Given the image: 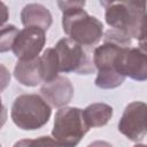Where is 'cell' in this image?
<instances>
[{"mask_svg":"<svg viewBox=\"0 0 147 147\" xmlns=\"http://www.w3.org/2000/svg\"><path fill=\"white\" fill-rule=\"evenodd\" d=\"M62 11V29L80 46H94L103 36V24L84 10L85 1H57Z\"/></svg>","mask_w":147,"mask_h":147,"instance_id":"obj_1","label":"cell"},{"mask_svg":"<svg viewBox=\"0 0 147 147\" xmlns=\"http://www.w3.org/2000/svg\"><path fill=\"white\" fill-rule=\"evenodd\" d=\"M105 7V20L111 29L139 40L145 48V1H101Z\"/></svg>","mask_w":147,"mask_h":147,"instance_id":"obj_2","label":"cell"},{"mask_svg":"<svg viewBox=\"0 0 147 147\" xmlns=\"http://www.w3.org/2000/svg\"><path fill=\"white\" fill-rule=\"evenodd\" d=\"M52 115L51 106L38 94L18 95L11 106L10 117L22 130L33 131L46 125Z\"/></svg>","mask_w":147,"mask_h":147,"instance_id":"obj_3","label":"cell"},{"mask_svg":"<svg viewBox=\"0 0 147 147\" xmlns=\"http://www.w3.org/2000/svg\"><path fill=\"white\" fill-rule=\"evenodd\" d=\"M88 130L80 108L62 107L55 114L52 136L61 147H76Z\"/></svg>","mask_w":147,"mask_h":147,"instance_id":"obj_4","label":"cell"},{"mask_svg":"<svg viewBox=\"0 0 147 147\" xmlns=\"http://www.w3.org/2000/svg\"><path fill=\"white\" fill-rule=\"evenodd\" d=\"M124 48L110 41H103L93 52V65L98 69L95 85L103 90L116 88L124 82L125 77L115 69V61L121 49Z\"/></svg>","mask_w":147,"mask_h":147,"instance_id":"obj_5","label":"cell"},{"mask_svg":"<svg viewBox=\"0 0 147 147\" xmlns=\"http://www.w3.org/2000/svg\"><path fill=\"white\" fill-rule=\"evenodd\" d=\"M54 49L57 55L59 72H75L78 75H90L94 72L95 68L93 62L83 46L77 42L69 38H62L56 42Z\"/></svg>","mask_w":147,"mask_h":147,"instance_id":"obj_6","label":"cell"},{"mask_svg":"<svg viewBox=\"0 0 147 147\" xmlns=\"http://www.w3.org/2000/svg\"><path fill=\"white\" fill-rule=\"evenodd\" d=\"M115 69L123 77H130L138 82L147 79L146 49L141 47H124L115 61Z\"/></svg>","mask_w":147,"mask_h":147,"instance_id":"obj_7","label":"cell"},{"mask_svg":"<svg viewBox=\"0 0 147 147\" xmlns=\"http://www.w3.org/2000/svg\"><path fill=\"white\" fill-rule=\"evenodd\" d=\"M146 110L142 101L129 103L118 122V131L132 141H140L146 136Z\"/></svg>","mask_w":147,"mask_h":147,"instance_id":"obj_8","label":"cell"},{"mask_svg":"<svg viewBox=\"0 0 147 147\" xmlns=\"http://www.w3.org/2000/svg\"><path fill=\"white\" fill-rule=\"evenodd\" d=\"M45 44L46 34L42 29L26 26L18 31L11 51L18 60H33L38 57Z\"/></svg>","mask_w":147,"mask_h":147,"instance_id":"obj_9","label":"cell"},{"mask_svg":"<svg viewBox=\"0 0 147 147\" xmlns=\"http://www.w3.org/2000/svg\"><path fill=\"white\" fill-rule=\"evenodd\" d=\"M74 86L69 78L57 76L51 82L44 83L40 87L41 98L49 105L56 108L65 107L74 96Z\"/></svg>","mask_w":147,"mask_h":147,"instance_id":"obj_10","label":"cell"},{"mask_svg":"<svg viewBox=\"0 0 147 147\" xmlns=\"http://www.w3.org/2000/svg\"><path fill=\"white\" fill-rule=\"evenodd\" d=\"M21 22L25 28L36 26L46 31L52 25L53 18L47 7H45L41 3L33 2L28 3L23 7L21 11Z\"/></svg>","mask_w":147,"mask_h":147,"instance_id":"obj_11","label":"cell"},{"mask_svg":"<svg viewBox=\"0 0 147 147\" xmlns=\"http://www.w3.org/2000/svg\"><path fill=\"white\" fill-rule=\"evenodd\" d=\"M14 77L20 84L28 87L39 85L42 82L39 67V56L28 61L17 60L14 68Z\"/></svg>","mask_w":147,"mask_h":147,"instance_id":"obj_12","label":"cell"},{"mask_svg":"<svg viewBox=\"0 0 147 147\" xmlns=\"http://www.w3.org/2000/svg\"><path fill=\"white\" fill-rule=\"evenodd\" d=\"M83 118L88 129L91 127H101L105 126L113 117V107L103 103L95 102L88 105L85 109H82Z\"/></svg>","mask_w":147,"mask_h":147,"instance_id":"obj_13","label":"cell"},{"mask_svg":"<svg viewBox=\"0 0 147 147\" xmlns=\"http://www.w3.org/2000/svg\"><path fill=\"white\" fill-rule=\"evenodd\" d=\"M40 75L44 83L51 82L59 76L57 55L54 48H46L41 56H39Z\"/></svg>","mask_w":147,"mask_h":147,"instance_id":"obj_14","label":"cell"},{"mask_svg":"<svg viewBox=\"0 0 147 147\" xmlns=\"http://www.w3.org/2000/svg\"><path fill=\"white\" fill-rule=\"evenodd\" d=\"M18 31L20 30L13 24L0 28V53H6L13 48Z\"/></svg>","mask_w":147,"mask_h":147,"instance_id":"obj_15","label":"cell"},{"mask_svg":"<svg viewBox=\"0 0 147 147\" xmlns=\"http://www.w3.org/2000/svg\"><path fill=\"white\" fill-rule=\"evenodd\" d=\"M13 147H61L52 137L42 136L37 139H22L14 144Z\"/></svg>","mask_w":147,"mask_h":147,"instance_id":"obj_16","label":"cell"},{"mask_svg":"<svg viewBox=\"0 0 147 147\" xmlns=\"http://www.w3.org/2000/svg\"><path fill=\"white\" fill-rule=\"evenodd\" d=\"M102 38H103V41H110L122 47H131L132 39L124 32L115 30V29H109L108 31H106Z\"/></svg>","mask_w":147,"mask_h":147,"instance_id":"obj_17","label":"cell"},{"mask_svg":"<svg viewBox=\"0 0 147 147\" xmlns=\"http://www.w3.org/2000/svg\"><path fill=\"white\" fill-rule=\"evenodd\" d=\"M10 83V72L9 70L0 63V93L7 88Z\"/></svg>","mask_w":147,"mask_h":147,"instance_id":"obj_18","label":"cell"},{"mask_svg":"<svg viewBox=\"0 0 147 147\" xmlns=\"http://www.w3.org/2000/svg\"><path fill=\"white\" fill-rule=\"evenodd\" d=\"M8 18H9V9L5 2L0 1V28H2V25L8 21Z\"/></svg>","mask_w":147,"mask_h":147,"instance_id":"obj_19","label":"cell"},{"mask_svg":"<svg viewBox=\"0 0 147 147\" xmlns=\"http://www.w3.org/2000/svg\"><path fill=\"white\" fill-rule=\"evenodd\" d=\"M7 117H8V111H7L6 107L2 105L1 96H0V129L5 125V123L7 121Z\"/></svg>","mask_w":147,"mask_h":147,"instance_id":"obj_20","label":"cell"},{"mask_svg":"<svg viewBox=\"0 0 147 147\" xmlns=\"http://www.w3.org/2000/svg\"><path fill=\"white\" fill-rule=\"evenodd\" d=\"M87 147H113V145L105 140H95V141L91 142Z\"/></svg>","mask_w":147,"mask_h":147,"instance_id":"obj_21","label":"cell"},{"mask_svg":"<svg viewBox=\"0 0 147 147\" xmlns=\"http://www.w3.org/2000/svg\"><path fill=\"white\" fill-rule=\"evenodd\" d=\"M133 147H146V145H144V144H137Z\"/></svg>","mask_w":147,"mask_h":147,"instance_id":"obj_22","label":"cell"},{"mask_svg":"<svg viewBox=\"0 0 147 147\" xmlns=\"http://www.w3.org/2000/svg\"><path fill=\"white\" fill-rule=\"evenodd\" d=\"M0 147H1V145H0Z\"/></svg>","mask_w":147,"mask_h":147,"instance_id":"obj_23","label":"cell"}]
</instances>
